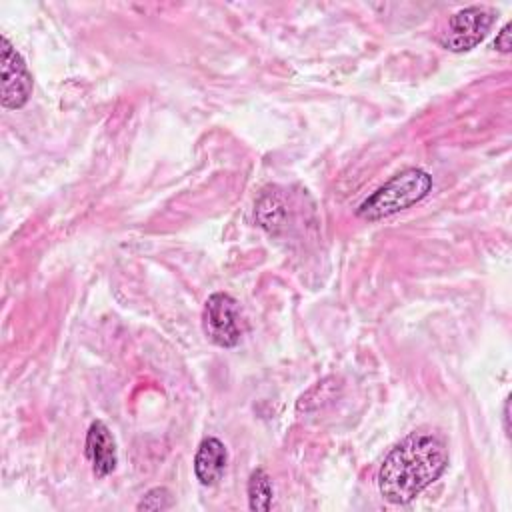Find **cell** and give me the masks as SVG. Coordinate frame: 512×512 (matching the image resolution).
<instances>
[{
	"mask_svg": "<svg viewBox=\"0 0 512 512\" xmlns=\"http://www.w3.org/2000/svg\"><path fill=\"white\" fill-rule=\"evenodd\" d=\"M448 466V446L434 430H414L384 458L378 470V490L392 504H408Z\"/></svg>",
	"mask_w": 512,
	"mask_h": 512,
	"instance_id": "6da1fadb",
	"label": "cell"
},
{
	"mask_svg": "<svg viewBox=\"0 0 512 512\" xmlns=\"http://www.w3.org/2000/svg\"><path fill=\"white\" fill-rule=\"evenodd\" d=\"M172 504H174V500H172L170 490L164 486H158V488L148 490L136 508L138 510H166V508H172Z\"/></svg>",
	"mask_w": 512,
	"mask_h": 512,
	"instance_id": "30bf717a",
	"label": "cell"
},
{
	"mask_svg": "<svg viewBox=\"0 0 512 512\" xmlns=\"http://www.w3.org/2000/svg\"><path fill=\"white\" fill-rule=\"evenodd\" d=\"M86 458L92 464V472L98 478H104L116 470L118 452L116 442L108 426L100 420L92 422L86 432Z\"/></svg>",
	"mask_w": 512,
	"mask_h": 512,
	"instance_id": "8992f818",
	"label": "cell"
},
{
	"mask_svg": "<svg viewBox=\"0 0 512 512\" xmlns=\"http://www.w3.org/2000/svg\"><path fill=\"white\" fill-rule=\"evenodd\" d=\"M0 70H2V106L8 110L22 108L32 94V74L22 58V54L2 36L0 48Z\"/></svg>",
	"mask_w": 512,
	"mask_h": 512,
	"instance_id": "5b68a950",
	"label": "cell"
},
{
	"mask_svg": "<svg viewBox=\"0 0 512 512\" xmlns=\"http://www.w3.org/2000/svg\"><path fill=\"white\" fill-rule=\"evenodd\" d=\"M284 214H286L284 204L280 202V198L276 194L262 196L256 206V218H258L260 226L270 232L280 226V222L284 220Z\"/></svg>",
	"mask_w": 512,
	"mask_h": 512,
	"instance_id": "9c48e42d",
	"label": "cell"
},
{
	"mask_svg": "<svg viewBox=\"0 0 512 512\" xmlns=\"http://www.w3.org/2000/svg\"><path fill=\"white\" fill-rule=\"evenodd\" d=\"M494 48L496 50H500V52H510V48H512V42H510V22H506L504 26H502V30L498 32V36H496V40H494Z\"/></svg>",
	"mask_w": 512,
	"mask_h": 512,
	"instance_id": "8fae6325",
	"label": "cell"
},
{
	"mask_svg": "<svg viewBox=\"0 0 512 512\" xmlns=\"http://www.w3.org/2000/svg\"><path fill=\"white\" fill-rule=\"evenodd\" d=\"M432 190V176L420 168H406L374 190L356 208V216L368 222L388 218L406 210L428 196Z\"/></svg>",
	"mask_w": 512,
	"mask_h": 512,
	"instance_id": "7a4b0ae2",
	"label": "cell"
},
{
	"mask_svg": "<svg viewBox=\"0 0 512 512\" xmlns=\"http://www.w3.org/2000/svg\"><path fill=\"white\" fill-rule=\"evenodd\" d=\"M202 330L212 344L222 348H232L240 342V310L230 294L214 292L208 296L202 308Z\"/></svg>",
	"mask_w": 512,
	"mask_h": 512,
	"instance_id": "277c9868",
	"label": "cell"
},
{
	"mask_svg": "<svg viewBox=\"0 0 512 512\" xmlns=\"http://www.w3.org/2000/svg\"><path fill=\"white\" fill-rule=\"evenodd\" d=\"M246 490H248V506H250V510H256V512L270 510L274 490H272L270 476L262 468H256L250 474Z\"/></svg>",
	"mask_w": 512,
	"mask_h": 512,
	"instance_id": "ba28073f",
	"label": "cell"
},
{
	"mask_svg": "<svg viewBox=\"0 0 512 512\" xmlns=\"http://www.w3.org/2000/svg\"><path fill=\"white\" fill-rule=\"evenodd\" d=\"M502 422H504V432H506V436H510V396H506V400H504Z\"/></svg>",
	"mask_w": 512,
	"mask_h": 512,
	"instance_id": "7c38bea8",
	"label": "cell"
},
{
	"mask_svg": "<svg viewBox=\"0 0 512 512\" xmlns=\"http://www.w3.org/2000/svg\"><path fill=\"white\" fill-rule=\"evenodd\" d=\"M228 464V450L226 446L214 438L208 436L200 442L196 456H194V474L200 480L202 486H214L224 476Z\"/></svg>",
	"mask_w": 512,
	"mask_h": 512,
	"instance_id": "52a82bcc",
	"label": "cell"
},
{
	"mask_svg": "<svg viewBox=\"0 0 512 512\" xmlns=\"http://www.w3.org/2000/svg\"><path fill=\"white\" fill-rule=\"evenodd\" d=\"M496 10L490 6H468L448 18V26L440 34V46L450 52H466L478 46L490 32Z\"/></svg>",
	"mask_w": 512,
	"mask_h": 512,
	"instance_id": "3957f363",
	"label": "cell"
}]
</instances>
